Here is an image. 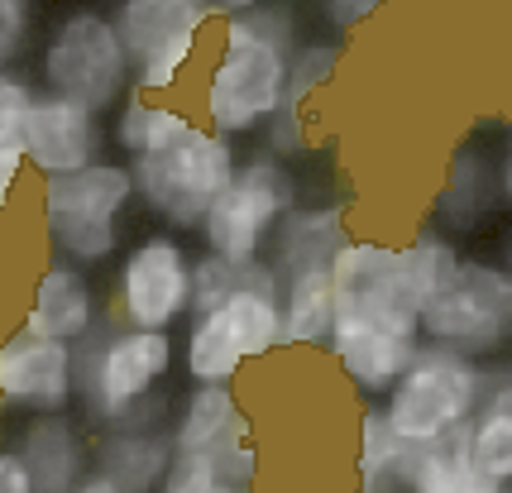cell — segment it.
<instances>
[{
    "mask_svg": "<svg viewBox=\"0 0 512 493\" xmlns=\"http://www.w3.org/2000/svg\"><path fill=\"white\" fill-rule=\"evenodd\" d=\"M10 450L24 460V470L34 479V493H72L91 474V436L87 422L72 407L24 417Z\"/></svg>",
    "mask_w": 512,
    "mask_h": 493,
    "instance_id": "obj_15",
    "label": "cell"
},
{
    "mask_svg": "<svg viewBox=\"0 0 512 493\" xmlns=\"http://www.w3.org/2000/svg\"><path fill=\"white\" fill-rule=\"evenodd\" d=\"M0 493H34V479L10 446H0Z\"/></svg>",
    "mask_w": 512,
    "mask_h": 493,
    "instance_id": "obj_33",
    "label": "cell"
},
{
    "mask_svg": "<svg viewBox=\"0 0 512 493\" xmlns=\"http://www.w3.org/2000/svg\"><path fill=\"white\" fill-rule=\"evenodd\" d=\"M465 455L479 479H489L493 489H512V412L498 403H479V412L465 426Z\"/></svg>",
    "mask_w": 512,
    "mask_h": 493,
    "instance_id": "obj_27",
    "label": "cell"
},
{
    "mask_svg": "<svg viewBox=\"0 0 512 493\" xmlns=\"http://www.w3.org/2000/svg\"><path fill=\"white\" fill-rule=\"evenodd\" d=\"M134 178L125 158H96L63 178H39V225L53 259L77 269L115 264L134 211Z\"/></svg>",
    "mask_w": 512,
    "mask_h": 493,
    "instance_id": "obj_3",
    "label": "cell"
},
{
    "mask_svg": "<svg viewBox=\"0 0 512 493\" xmlns=\"http://www.w3.org/2000/svg\"><path fill=\"white\" fill-rule=\"evenodd\" d=\"M345 44L340 39H297L288 58V91H283V111L312 115V101L340 77Z\"/></svg>",
    "mask_w": 512,
    "mask_h": 493,
    "instance_id": "obj_28",
    "label": "cell"
},
{
    "mask_svg": "<svg viewBox=\"0 0 512 493\" xmlns=\"http://www.w3.org/2000/svg\"><path fill=\"white\" fill-rule=\"evenodd\" d=\"M484 398L512 412V364H503V369H489V388H484Z\"/></svg>",
    "mask_w": 512,
    "mask_h": 493,
    "instance_id": "obj_34",
    "label": "cell"
},
{
    "mask_svg": "<svg viewBox=\"0 0 512 493\" xmlns=\"http://www.w3.org/2000/svg\"><path fill=\"white\" fill-rule=\"evenodd\" d=\"M225 331L235 336L240 355L249 364H264L283 350V312H278V283H254V288H240L235 297H225L221 307Z\"/></svg>",
    "mask_w": 512,
    "mask_h": 493,
    "instance_id": "obj_24",
    "label": "cell"
},
{
    "mask_svg": "<svg viewBox=\"0 0 512 493\" xmlns=\"http://www.w3.org/2000/svg\"><path fill=\"white\" fill-rule=\"evenodd\" d=\"M221 39L211 44L197 82V120L225 139H259L264 125L283 111L288 58L302 29L283 0H259L254 10L216 20Z\"/></svg>",
    "mask_w": 512,
    "mask_h": 493,
    "instance_id": "obj_1",
    "label": "cell"
},
{
    "mask_svg": "<svg viewBox=\"0 0 512 493\" xmlns=\"http://www.w3.org/2000/svg\"><path fill=\"white\" fill-rule=\"evenodd\" d=\"M173 470L168 426L154 431H101L91 441V474L106 479L115 493H158Z\"/></svg>",
    "mask_w": 512,
    "mask_h": 493,
    "instance_id": "obj_19",
    "label": "cell"
},
{
    "mask_svg": "<svg viewBox=\"0 0 512 493\" xmlns=\"http://www.w3.org/2000/svg\"><path fill=\"white\" fill-rule=\"evenodd\" d=\"M393 0H316V15L326 24L331 39H350L355 29H364L369 20H379V10H388Z\"/></svg>",
    "mask_w": 512,
    "mask_h": 493,
    "instance_id": "obj_31",
    "label": "cell"
},
{
    "mask_svg": "<svg viewBox=\"0 0 512 493\" xmlns=\"http://www.w3.org/2000/svg\"><path fill=\"white\" fill-rule=\"evenodd\" d=\"M72 493H115V489L106 484V479H96V474H87V479H82V484H77Z\"/></svg>",
    "mask_w": 512,
    "mask_h": 493,
    "instance_id": "obj_37",
    "label": "cell"
},
{
    "mask_svg": "<svg viewBox=\"0 0 512 493\" xmlns=\"http://www.w3.org/2000/svg\"><path fill=\"white\" fill-rule=\"evenodd\" d=\"M503 269L512 273V230H508V249H503Z\"/></svg>",
    "mask_w": 512,
    "mask_h": 493,
    "instance_id": "obj_39",
    "label": "cell"
},
{
    "mask_svg": "<svg viewBox=\"0 0 512 493\" xmlns=\"http://www.w3.org/2000/svg\"><path fill=\"white\" fill-rule=\"evenodd\" d=\"M34 34V0H0V68H15Z\"/></svg>",
    "mask_w": 512,
    "mask_h": 493,
    "instance_id": "obj_32",
    "label": "cell"
},
{
    "mask_svg": "<svg viewBox=\"0 0 512 493\" xmlns=\"http://www.w3.org/2000/svg\"><path fill=\"white\" fill-rule=\"evenodd\" d=\"M77 403V350L58 340L10 331L0 336V412H63Z\"/></svg>",
    "mask_w": 512,
    "mask_h": 493,
    "instance_id": "obj_12",
    "label": "cell"
},
{
    "mask_svg": "<svg viewBox=\"0 0 512 493\" xmlns=\"http://www.w3.org/2000/svg\"><path fill=\"white\" fill-rule=\"evenodd\" d=\"M192 111L178 106L173 96H149V91H130L111 115V144L120 149V158L130 163V158L149 154L158 149L163 139L173 135L178 125H187Z\"/></svg>",
    "mask_w": 512,
    "mask_h": 493,
    "instance_id": "obj_26",
    "label": "cell"
},
{
    "mask_svg": "<svg viewBox=\"0 0 512 493\" xmlns=\"http://www.w3.org/2000/svg\"><path fill=\"white\" fill-rule=\"evenodd\" d=\"M498 206H503V197H498L493 154H484L479 144H460L446 158V173L431 192V230H441L446 240L474 235V230H484V221Z\"/></svg>",
    "mask_w": 512,
    "mask_h": 493,
    "instance_id": "obj_16",
    "label": "cell"
},
{
    "mask_svg": "<svg viewBox=\"0 0 512 493\" xmlns=\"http://www.w3.org/2000/svg\"><path fill=\"white\" fill-rule=\"evenodd\" d=\"M345 240H350V211L340 202H297L273 230L264 264L278 273V283L307 269H331L335 249Z\"/></svg>",
    "mask_w": 512,
    "mask_h": 493,
    "instance_id": "obj_17",
    "label": "cell"
},
{
    "mask_svg": "<svg viewBox=\"0 0 512 493\" xmlns=\"http://www.w3.org/2000/svg\"><path fill=\"white\" fill-rule=\"evenodd\" d=\"M278 312H283V350H326L335 331L331 269H307L283 278Z\"/></svg>",
    "mask_w": 512,
    "mask_h": 493,
    "instance_id": "obj_21",
    "label": "cell"
},
{
    "mask_svg": "<svg viewBox=\"0 0 512 493\" xmlns=\"http://www.w3.org/2000/svg\"><path fill=\"white\" fill-rule=\"evenodd\" d=\"M192 259L197 249L173 230H144L115 254L111 321L134 331H178L192 316Z\"/></svg>",
    "mask_w": 512,
    "mask_h": 493,
    "instance_id": "obj_10",
    "label": "cell"
},
{
    "mask_svg": "<svg viewBox=\"0 0 512 493\" xmlns=\"http://www.w3.org/2000/svg\"><path fill=\"white\" fill-rule=\"evenodd\" d=\"M498 197L512 211V125H508V144H503V158H498Z\"/></svg>",
    "mask_w": 512,
    "mask_h": 493,
    "instance_id": "obj_35",
    "label": "cell"
},
{
    "mask_svg": "<svg viewBox=\"0 0 512 493\" xmlns=\"http://www.w3.org/2000/svg\"><path fill=\"white\" fill-rule=\"evenodd\" d=\"M297 202H302V182L292 173V163L254 149L249 158H240L230 187L206 206V216H201V225L192 235H197L201 254H211V259L259 264L278 221Z\"/></svg>",
    "mask_w": 512,
    "mask_h": 493,
    "instance_id": "obj_7",
    "label": "cell"
},
{
    "mask_svg": "<svg viewBox=\"0 0 512 493\" xmlns=\"http://www.w3.org/2000/svg\"><path fill=\"white\" fill-rule=\"evenodd\" d=\"M39 82V91L77 101L96 115H115V106L134 91V72L111 15L91 5L67 10L39 48Z\"/></svg>",
    "mask_w": 512,
    "mask_h": 493,
    "instance_id": "obj_6",
    "label": "cell"
},
{
    "mask_svg": "<svg viewBox=\"0 0 512 493\" xmlns=\"http://www.w3.org/2000/svg\"><path fill=\"white\" fill-rule=\"evenodd\" d=\"M106 321L111 316H106V302H101V288H96L91 269H77L67 259H48L44 269L34 273V283L24 288L20 331H29V336L82 350Z\"/></svg>",
    "mask_w": 512,
    "mask_h": 493,
    "instance_id": "obj_13",
    "label": "cell"
},
{
    "mask_svg": "<svg viewBox=\"0 0 512 493\" xmlns=\"http://www.w3.org/2000/svg\"><path fill=\"white\" fill-rule=\"evenodd\" d=\"M426 345L469 359H503L512 350V273L484 259H455L441 288L417 312Z\"/></svg>",
    "mask_w": 512,
    "mask_h": 493,
    "instance_id": "obj_5",
    "label": "cell"
},
{
    "mask_svg": "<svg viewBox=\"0 0 512 493\" xmlns=\"http://www.w3.org/2000/svg\"><path fill=\"white\" fill-rule=\"evenodd\" d=\"M489 369L479 359L441 350V345H417L412 364L402 369V379L383 393V417L407 446H426L465 431L469 417L484 403Z\"/></svg>",
    "mask_w": 512,
    "mask_h": 493,
    "instance_id": "obj_8",
    "label": "cell"
},
{
    "mask_svg": "<svg viewBox=\"0 0 512 493\" xmlns=\"http://www.w3.org/2000/svg\"><path fill=\"white\" fill-rule=\"evenodd\" d=\"M158 493H245V489H225V484H211V489H158Z\"/></svg>",
    "mask_w": 512,
    "mask_h": 493,
    "instance_id": "obj_38",
    "label": "cell"
},
{
    "mask_svg": "<svg viewBox=\"0 0 512 493\" xmlns=\"http://www.w3.org/2000/svg\"><path fill=\"white\" fill-rule=\"evenodd\" d=\"M211 10H216V20H225V15H240V10H254L259 0H206Z\"/></svg>",
    "mask_w": 512,
    "mask_h": 493,
    "instance_id": "obj_36",
    "label": "cell"
},
{
    "mask_svg": "<svg viewBox=\"0 0 512 493\" xmlns=\"http://www.w3.org/2000/svg\"><path fill=\"white\" fill-rule=\"evenodd\" d=\"M508 493H512V489H508Z\"/></svg>",
    "mask_w": 512,
    "mask_h": 493,
    "instance_id": "obj_40",
    "label": "cell"
},
{
    "mask_svg": "<svg viewBox=\"0 0 512 493\" xmlns=\"http://www.w3.org/2000/svg\"><path fill=\"white\" fill-rule=\"evenodd\" d=\"M240 436H254V417L245 412L235 388H201V383H187L182 398H173V417H168L173 455L206 460V455H216L221 446L240 441Z\"/></svg>",
    "mask_w": 512,
    "mask_h": 493,
    "instance_id": "obj_18",
    "label": "cell"
},
{
    "mask_svg": "<svg viewBox=\"0 0 512 493\" xmlns=\"http://www.w3.org/2000/svg\"><path fill=\"white\" fill-rule=\"evenodd\" d=\"M235 168H240L235 139L216 135L211 125H201L192 115L158 149L130 158L134 202L144 206L163 230L192 235L201 225V216H206V206L230 187Z\"/></svg>",
    "mask_w": 512,
    "mask_h": 493,
    "instance_id": "obj_4",
    "label": "cell"
},
{
    "mask_svg": "<svg viewBox=\"0 0 512 493\" xmlns=\"http://www.w3.org/2000/svg\"><path fill=\"white\" fill-rule=\"evenodd\" d=\"M407 441L388 426L379 403L359 407L355 422V493H402L407 489Z\"/></svg>",
    "mask_w": 512,
    "mask_h": 493,
    "instance_id": "obj_23",
    "label": "cell"
},
{
    "mask_svg": "<svg viewBox=\"0 0 512 493\" xmlns=\"http://www.w3.org/2000/svg\"><path fill=\"white\" fill-rule=\"evenodd\" d=\"M331 288H335V331H388V336L422 340L417 302H412V292L402 288L398 245L393 240L350 235L331 259Z\"/></svg>",
    "mask_w": 512,
    "mask_h": 493,
    "instance_id": "obj_11",
    "label": "cell"
},
{
    "mask_svg": "<svg viewBox=\"0 0 512 493\" xmlns=\"http://www.w3.org/2000/svg\"><path fill=\"white\" fill-rule=\"evenodd\" d=\"M20 149L24 163L39 178H63V173H77V168H87L96 158H106L111 130H106V115L87 111L77 101H63L53 91H39L34 111L24 120Z\"/></svg>",
    "mask_w": 512,
    "mask_h": 493,
    "instance_id": "obj_14",
    "label": "cell"
},
{
    "mask_svg": "<svg viewBox=\"0 0 512 493\" xmlns=\"http://www.w3.org/2000/svg\"><path fill=\"white\" fill-rule=\"evenodd\" d=\"M402 493H503L479 479L465 455V431L407 450V489Z\"/></svg>",
    "mask_w": 512,
    "mask_h": 493,
    "instance_id": "obj_25",
    "label": "cell"
},
{
    "mask_svg": "<svg viewBox=\"0 0 512 493\" xmlns=\"http://www.w3.org/2000/svg\"><path fill=\"white\" fill-rule=\"evenodd\" d=\"M178 374V340L106 321L77 350V407L101 431H154L173 417L168 383Z\"/></svg>",
    "mask_w": 512,
    "mask_h": 493,
    "instance_id": "obj_2",
    "label": "cell"
},
{
    "mask_svg": "<svg viewBox=\"0 0 512 493\" xmlns=\"http://www.w3.org/2000/svg\"><path fill=\"white\" fill-rule=\"evenodd\" d=\"M187 331L178 340V369L187 383L201 388H235L240 374L249 369V359L240 355L235 336L225 331L221 312H192L182 321Z\"/></svg>",
    "mask_w": 512,
    "mask_h": 493,
    "instance_id": "obj_22",
    "label": "cell"
},
{
    "mask_svg": "<svg viewBox=\"0 0 512 493\" xmlns=\"http://www.w3.org/2000/svg\"><path fill=\"white\" fill-rule=\"evenodd\" d=\"M422 340L388 336V331H335L326 355L335 359L340 379L355 388L364 403H383V393L402 379V369L412 364Z\"/></svg>",
    "mask_w": 512,
    "mask_h": 493,
    "instance_id": "obj_20",
    "label": "cell"
},
{
    "mask_svg": "<svg viewBox=\"0 0 512 493\" xmlns=\"http://www.w3.org/2000/svg\"><path fill=\"white\" fill-rule=\"evenodd\" d=\"M111 20L130 53L134 91L173 96L206 53L216 10L206 0H115Z\"/></svg>",
    "mask_w": 512,
    "mask_h": 493,
    "instance_id": "obj_9",
    "label": "cell"
},
{
    "mask_svg": "<svg viewBox=\"0 0 512 493\" xmlns=\"http://www.w3.org/2000/svg\"><path fill=\"white\" fill-rule=\"evenodd\" d=\"M254 283H278V273L268 269L264 259L259 264H225V259H211L197 249V259H192V312H216L225 297H235L240 288H254Z\"/></svg>",
    "mask_w": 512,
    "mask_h": 493,
    "instance_id": "obj_29",
    "label": "cell"
},
{
    "mask_svg": "<svg viewBox=\"0 0 512 493\" xmlns=\"http://www.w3.org/2000/svg\"><path fill=\"white\" fill-rule=\"evenodd\" d=\"M34 96H39V87L29 77H20L15 68H0V144H20Z\"/></svg>",
    "mask_w": 512,
    "mask_h": 493,
    "instance_id": "obj_30",
    "label": "cell"
}]
</instances>
